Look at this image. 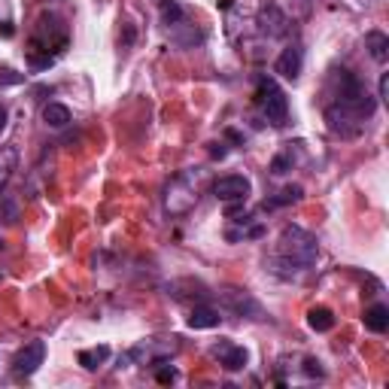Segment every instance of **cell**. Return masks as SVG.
Wrapping results in <instances>:
<instances>
[{"label": "cell", "mask_w": 389, "mask_h": 389, "mask_svg": "<svg viewBox=\"0 0 389 389\" xmlns=\"http://www.w3.org/2000/svg\"><path fill=\"white\" fill-rule=\"evenodd\" d=\"M320 259V240L301 225H286L280 231V240L268 255V271L280 280H298L304 271H310Z\"/></svg>", "instance_id": "6da1fadb"}, {"label": "cell", "mask_w": 389, "mask_h": 389, "mask_svg": "<svg viewBox=\"0 0 389 389\" xmlns=\"http://www.w3.org/2000/svg\"><path fill=\"white\" fill-rule=\"evenodd\" d=\"M64 46H67V25L52 13H43L37 22V34L30 40V55L43 52V64L49 67L58 52H64Z\"/></svg>", "instance_id": "7a4b0ae2"}, {"label": "cell", "mask_w": 389, "mask_h": 389, "mask_svg": "<svg viewBox=\"0 0 389 389\" xmlns=\"http://www.w3.org/2000/svg\"><path fill=\"white\" fill-rule=\"evenodd\" d=\"M198 204V177L192 170L177 173L165 189V213L168 216H189Z\"/></svg>", "instance_id": "3957f363"}, {"label": "cell", "mask_w": 389, "mask_h": 389, "mask_svg": "<svg viewBox=\"0 0 389 389\" xmlns=\"http://www.w3.org/2000/svg\"><path fill=\"white\" fill-rule=\"evenodd\" d=\"M255 104L262 107L265 119L271 125H286V119H289V100H286V91L271 76L255 79Z\"/></svg>", "instance_id": "277c9868"}, {"label": "cell", "mask_w": 389, "mask_h": 389, "mask_svg": "<svg viewBox=\"0 0 389 389\" xmlns=\"http://www.w3.org/2000/svg\"><path fill=\"white\" fill-rule=\"evenodd\" d=\"M325 122H329V128L335 131V134H341V137H359L362 134V128H365V122L356 110L350 107H344V104H325Z\"/></svg>", "instance_id": "5b68a950"}, {"label": "cell", "mask_w": 389, "mask_h": 389, "mask_svg": "<svg viewBox=\"0 0 389 389\" xmlns=\"http://www.w3.org/2000/svg\"><path fill=\"white\" fill-rule=\"evenodd\" d=\"M250 192H252V182L247 177H240V173H228V177H219L213 182V194L222 204H243L250 198Z\"/></svg>", "instance_id": "8992f818"}, {"label": "cell", "mask_w": 389, "mask_h": 389, "mask_svg": "<svg viewBox=\"0 0 389 389\" xmlns=\"http://www.w3.org/2000/svg\"><path fill=\"white\" fill-rule=\"evenodd\" d=\"M255 25H259L262 34L271 37V40H280V37L289 34V16H286L277 4H262L259 16H255Z\"/></svg>", "instance_id": "52a82bcc"}, {"label": "cell", "mask_w": 389, "mask_h": 389, "mask_svg": "<svg viewBox=\"0 0 389 389\" xmlns=\"http://www.w3.org/2000/svg\"><path fill=\"white\" fill-rule=\"evenodd\" d=\"M43 359H46V344L43 341H30V344H25L22 350L16 353L13 374L16 377H34L40 371V365H43Z\"/></svg>", "instance_id": "ba28073f"}, {"label": "cell", "mask_w": 389, "mask_h": 389, "mask_svg": "<svg viewBox=\"0 0 389 389\" xmlns=\"http://www.w3.org/2000/svg\"><path fill=\"white\" fill-rule=\"evenodd\" d=\"M213 356L219 359V365L225 368V371H243L247 362H250V353L234 341H219L216 347H213Z\"/></svg>", "instance_id": "9c48e42d"}, {"label": "cell", "mask_w": 389, "mask_h": 389, "mask_svg": "<svg viewBox=\"0 0 389 389\" xmlns=\"http://www.w3.org/2000/svg\"><path fill=\"white\" fill-rule=\"evenodd\" d=\"M301 67H304V49L298 43H292V46H286L280 58H277V64H274V70L283 76V79H298L301 76Z\"/></svg>", "instance_id": "30bf717a"}, {"label": "cell", "mask_w": 389, "mask_h": 389, "mask_svg": "<svg viewBox=\"0 0 389 389\" xmlns=\"http://www.w3.org/2000/svg\"><path fill=\"white\" fill-rule=\"evenodd\" d=\"M301 161V143H289V146H286L283 152H277V156L271 158V173L274 177H283V173H289L295 165H298Z\"/></svg>", "instance_id": "8fae6325"}, {"label": "cell", "mask_w": 389, "mask_h": 389, "mask_svg": "<svg viewBox=\"0 0 389 389\" xmlns=\"http://www.w3.org/2000/svg\"><path fill=\"white\" fill-rule=\"evenodd\" d=\"M225 301H228V307L234 313H240V316L250 313V320H262V304L255 301L252 295H247V292H225Z\"/></svg>", "instance_id": "7c38bea8"}, {"label": "cell", "mask_w": 389, "mask_h": 389, "mask_svg": "<svg viewBox=\"0 0 389 389\" xmlns=\"http://www.w3.org/2000/svg\"><path fill=\"white\" fill-rule=\"evenodd\" d=\"M16 168H18V149L16 143H6V146H0V194L6 192Z\"/></svg>", "instance_id": "4fadbf2b"}, {"label": "cell", "mask_w": 389, "mask_h": 389, "mask_svg": "<svg viewBox=\"0 0 389 389\" xmlns=\"http://www.w3.org/2000/svg\"><path fill=\"white\" fill-rule=\"evenodd\" d=\"M219 323H222V313L210 304H198L189 313V329H216Z\"/></svg>", "instance_id": "5bb4252c"}, {"label": "cell", "mask_w": 389, "mask_h": 389, "mask_svg": "<svg viewBox=\"0 0 389 389\" xmlns=\"http://www.w3.org/2000/svg\"><path fill=\"white\" fill-rule=\"evenodd\" d=\"M365 49H368V55H371L377 64H386V58H389V37L383 34V30H368V34H365Z\"/></svg>", "instance_id": "9a60e30c"}, {"label": "cell", "mask_w": 389, "mask_h": 389, "mask_svg": "<svg viewBox=\"0 0 389 389\" xmlns=\"http://www.w3.org/2000/svg\"><path fill=\"white\" fill-rule=\"evenodd\" d=\"M365 329L368 332H374V335H383L386 329H389V307L386 304H371L365 310Z\"/></svg>", "instance_id": "2e32d148"}, {"label": "cell", "mask_w": 389, "mask_h": 389, "mask_svg": "<svg viewBox=\"0 0 389 389\" xmlns=\"http://www.w3.org/2000/svg\"><path fill=\"white\" fill-rule=\"evenodd\" d=\"M110 359V347L100 344V347H91V350H79L76 353V362L86 368V371H98L100 365Z\"/></svg>", "instance_id": "e0dca14e"}, {"label": "cell", "mask_w": 389, "mask_h": 389, "mask_svg": "<svg viewBox=\"0 0 389 389\" xmlns=\"http://www.w3.org/2000/svg\"><path fill=\"white\" fill-rule=\"evenodd\" d=\"M43 122L49 128H67L70 122H74V116H70V110L64 104H58V100H52V104L43 107Z\"/></svg>", "instance_id": "ac0fdd59"}, {"label": "cell", "mask_w": 389, "mask_h": 389, "mask_svg": "<svg viewBox=\"0 0 389 389\" xmlns=\"http://www.w3.org/2000/svg\"><path fill=\"white\" fill-rule=\"evenodd\" d=\"M307 325H310L313 332H332L335 329V313L329 307H310L307 310Z\"/></svg>", "instance_id": "d6986e66"}, {"label": "cell", "mask_w": 389, "mask_h": 389, "mask_svg": "<svg viewBox=\"0 0 389 389\" xmlns=\"http://www.w3.org/2000/svg\"><path fill=\"white\" fill-rule=\"evenodd\" d=\"M304 198V189L301 186H286L283 192H277L274 198L265 201V210H277V207H286V204H298Z\"/></svg>", "instance_id": "ffe728a7"}, {"label": "cell", "mask_w": 389, "mask_h": 389, "mask_svg": "<svg viewBox=\"0 0 389 389\" xmlns=\"http://www.w3.org/2000/svg\"><path fill=\"white\" fill-rule=\"evenodd\" d=\"M158 9H161V22L168 28L186 22V9H182L180 0H158Z\"/></svg>", "instance_id": "44dd1931"}, {"label": "cell", "mask_w": 389, "mask_h": 389, "mask_svg": "<svg viewBox=\"0 0 389 389\" xmlns=\"http://www.w3.org/2000/svg\"><path fill=\"white\" fill-rule=\"evenodd\" d=\"M25 83V74H16L9 67H0V86H22Z\"/></svg>", "instance_id": "7402d4cb"}, {"label": "cell", "mask_w": 389, "mask_h": 389, "mask_svg": "<svg viewBox=\"0 0 389 389\" xmlns=\"http://www.w3.org/2000/svg\"><path fill=\"white\" fill-rule=\"evenodd\" d=\"M0 198H4V207H6V219L16 222V219H18V204H16V198H13V194H0Z\"/></svg>", "instance_id": "603a6c76"}, {"label": "cell", "mask_w": 389, "mask_h": 389, "mask_svg": "<svg viewBox=\"0 0 389 389\" xmlns=\"http://www.w3.org/2000/svg\"><path fill=\"white\" fill-rule=\"evenodd\" d=\"M304 374H307V377H325L323 362H320V359H304Z\"/></svg>", "instance_id": "cb8c5ba5"}, {"label": "cell", "mask_w": 389, "mask_h": 389, "mask_svg": "<svg viewBox=\"0 0 389 389\" xmlns=\"http://www.w3.org/2000/svg\"><path fill=\"white\" fill-rule=\"evenodd\" d=\"M158 368V383H173V381H177V371H173V368H161V365H156Z\"/></svg>", "instance_id": "d4e9b609"}, {"label": "cell", "mask_w": 389, "mask_h": 389, "mask_svg": "<svg viewBox=\"0 0 389 389\" xmlns=\"http://www.w3.org/2000/svg\"><path fill=\"white\" fill-rule=\"evenodd\" d=\"M377 100L386 104V74H381V83H377Z\"/></svg>", "instance_id": "484cf974"}, {"label": "cell", "mask_w": 389, "mask_h": 389, "mask_svg": "<svg viewBox=\"0 0 389 389\" xmlns=\"http://www.w3.org/2000/svg\"><path fill=\"white\" fill-rule=\"evenodd\" d=\"M131 43H134V28H131V25H128V28H125V40H122V46H125V49H128Z\"/></svg>", "instance_id": "4316f807"}, {"label": "cell", "mask_w": 389, "mask_h": 389, "mask_svg": "<svg viewBox=\"0 0 389 389\" xmlns=\"http://www.w3.org/2000/svg\"><path fill=\"white\" fill-rule=\"evenodd\" d=\"M4 128H6V107L0 104V131H4Z\"/></svg>", "instance_id": "83f0119b"}, {"label": "cell", "mask_w": 389, "mask_h": 389, "mask_svg": "<svg viewBox=\"0 0 389 389\" xmlns=\"http://www.w3.org/2000/svg\"><path fill=\"white\" fill-rule=\"evenodd\" d=\"M0 250H4V243H0Z\"/></svg>", "instance_id": "f1b7e54d"}]
</instances>
